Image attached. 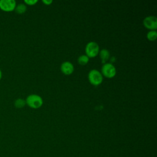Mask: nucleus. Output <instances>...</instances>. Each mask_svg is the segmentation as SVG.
I'll list each match as a JSON object with an SVG mask.
<instances>
[{
	"label": "nucleus",
	"instance_id": "f03ea898",
	"mask_svg": "<svg viewBox=\"0 0 157 157\" xmlns=\"http://www.w3.org/2000/svg\"><path fill=\"white\" fill-rule=\"evenodd\" d=\"M88 80L92 85L96 86L102 83L103 77L99 71L96 69H92L88 73Z\"/></svg>",
	"mask_w": 157,
	"mask_h": 157
},
{
	"label": "nucleus",
	"instance_id": "0eeeda50",
	"mask_svg": "<svg viewBox=\"0 0 157 157\" xmlns=\"http://www.w3.org/2000/svg\"><path fill=\"white\" fill-rule=\"evenodd\" d=\"M74 66L69 61H64L61 65V70L66 75H70L74 71Z\"/></svg>",
	"mask_w": 157,
	"mask_h": 157
},
{
	"label": "nucleus",
	"instance_id": "4468645a",
	"mask_svg": "<svg viewBox=\"0 0 157 157\" xmlns=\"http://www.w3.org/2000/svg\"><path fill=\"white\" fill-rule=\"evenodd\" d=\"M52 2L53 1L52 0H42V2L46 5H50L52 3Z\"/></svg>",
	"mask_w": 157,
	"mask_h": 157
},
{
	"label": "nucleus",
	"instance_id": "6e6552de",
	"mask_svg": "<svg viewBox=\"0 0 157 157\" xmlns=\"http://www.w3.org/2000/svg\"><path fill=\"white\" fill-rule=\"evenodd\" d=\"M99 56L102 63H105L110 57V52L107 49H102L99 52Z\"/></svg>",
	"mask_w": 157,
	"mask_h": 157
},
{
	"label": "nucleus",
	"instance_id": "ddd939ff",
	"mask_svg": "<svg viewBox=\"0 0 157 157\" xmlns=\"http://www.w3.org/2000/svg\"><path fill=\"white\" fill-rule=\"evenodd\" d=\"M24 2L25 4L33 6L37 2V0H25Z\"/></svg>",
	"mask_w": 157,
	"mask_h": 157
},
{
	"label": "nucleus",
	"instance_id": "423d86ee",
	"mask_svg": "<svg viewBox=\"0 0 157 157\" xmlns=\"http://www.w3.org/2000/svg\"><path fill=\"white\" fill-rule=\"evenodd\" d=\"M143 23L147 29L155 30L157 28V18L155 16H147L144 19Z\"/></svg>",
	"mask_w": 157,
	"mask_h": 157
},
{
	"label": "nucleus",
	"instance_id": "1a4fd4ad",
	"mask_svg": "<svg viewBox=\"0 0 157 157\" xmlns=\"http://www.w3.org/2000/svg\"><path fill=\"white\" fill-rule=\"evenodd\" d=\"M26 9H27V7L25 4L20 3L16 6L14 10L15 11L16 13L18 14H22L26 11Z\"/></svg>",
	"mask_w": 157,
	"mask_h": 157
},
{
	"label": "nucleus",
	"instance_id": "f8f14e48",
	"mask_svg": "<svg viewBox=\"0 0 157 157\" xmlns=\"http://www.w3.org/2000/svg\"><path fill=\"white\" fill-rule=\"evenodd\" d=\"M89 61V58L86 55H82L78 58V62L81 65H85Z\"/></svg>",
	"mask_w": 157,
	"mask_h": 157
},
{
	"label": "nucleus",
	"instance_id": "20e7f679",
	"mask_svg": "<svg viewBox=\"0 0 157 157\" xmlns=\"http://www.w3.org/2000/svg\"><path fill=\"white\" fill-rule=\"evenodd\" d=\"M17 2L15 0H0V9L6 12H12L15 10Z\"/></svg>",
	"mask_w": 157,
	"mask_h": 157
},
{
	"label": "nucleus",
	"instance_id": "9b49d317",
	"mask_svg": "<svg viewBox=\"0 0 157 157\" xmlns=\"http://www.w3.org/2000/svg\"><path fill=\"white\" fill-rule=\"evenodd\" d=\"M147 37L149 40H155L157 37V32L156 30H150L147 34Z\"/></svg>",
	"mask_w": 157,
	"mask_h": 157
},
{
	"label": "nucleus",
	"instance_id": "f257e3e1",
	"mask_svg": "<svg viewBox=\"0 0 157 157\" xmlns=\"http://www.w3.org/2000/svg\"><path fill=\"white\" fill-rule=\"evenodd\" d=\"M26 104L33 109H38L43 104L42 98L37 94H31L26 98Z\"/></svg>",
	"mask_w": 157,
	"mask_h": 157
},
{
	"label": "nucleus",
	"instance_id": "39448f33",
	"mask_svg": "<svg viewBox=\"0 0 157 157\" xmlns=\"http://www.w3.org/2000/svg\"><path fill=\"white\" fill-rule=\"evenodd\" d=\"M102 75L107 78H112L116 74V69L111 63H104L101 68Z\"/></svg>",
	"mask_w": 157,
	"mask_h": 157
},
{
	"label": "nucleus",
	"instance_id": "7ed1b4c3",
	"mask_svg": "<svg viewBox=\"0 0 157 157\" xmlns=\"http://www.w3.org/2000/svg\"><path fill=\"white\" fill-rule=\"evenodd\" d=\"M99 52V47L98 44L93 41H91L88 42L85 47V53L86 55L88 56V58L95 57L98 55Z\"/></svg>",
	"mask_w": 157,
	"mask_h": 157
},
{
	"label": "nucleus",
	"instance_id": "9d476101",
	"mask_svg": "<svg viewBox=\"0 0 157 157\" xmlns=\"http://www.w3.org/2000/svg\"><path fill=\"white\" fill-rule=\"evenodd\" d=\"M26 105V101L21 98H18L14 101V106L17 109H21Z\"/></svg>",
	"mask_w": 157,
	"mask_h": 157
},
{
	"label": "nucleus",
	"instance_id": "2eb2a0df",
	"mask_svg": "<svg viewBox=\"0 0 157 157\" xmlns=\"http://www.w3.org/2000/svg\"><path fill=\"white\" fill-rule=\"evenodd\" d=\"M2 72L1 69H0V80H1V78H2Z\"/></svg>",
	"mask_w": 157,
	"mask_h": 157
}]
</instances>
